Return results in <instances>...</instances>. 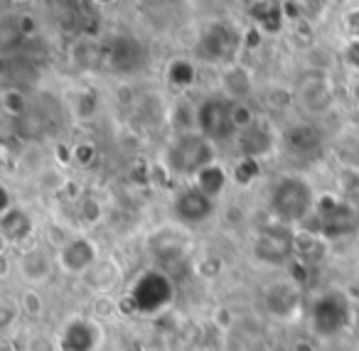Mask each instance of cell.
<instances>
[{
    "instance_id": "obj_1",
    "label": "cell",
    "mask_w": 359,
    "mask_h": 351,
    "mask_svg": "<svg viewBox=\"0 0 359 351\" xmlns=\"http://www.w3.org/2000/svg\"><path fill=\"white\" fill-rule=\"evenodd\" d=\"M320 194L313 187L308 177L303 174H280L269 189V212L276 221L288 223V226L298 228L313 221L318 214Z\"/></svg>"
},
{
    "instance_id": "obj_2",
    "label": "cell",
    "mask_w": 359,
    "mask_h": 351,
    "mask_svg": "<svg viewBox=\"0 0 359 351\" xmlns=\"http://www.w3.org/2000/svg\"><path fill=\"white\" fill-rule=\"evenodd\" d=\"M217 163V145L200 130L177 133L163 155V170L170 177L195 179L205 167Z\"/></svg>"
},
{
    "instance_id": "obj_3",
    "label": "cell",
    "mask_w": 359,
    "mask_h": 351,
    "mask_svg": "<svg viewBox=\"0 0 359 351\" xmlns=\"http://www.w3.org/2000/svg\"><path fill=\"white\" fill-rule=\"evenodd\" d=\"M251 258L264 268H285L298 258V228L271 221L251 238Z\"/></svg>"
},
{
    "instance_id": "obj_4",
    "label": "cell",
    "mask_w": 359,
    "mask_h": 351,
    "mask_svg": "<svg viewBox=\"0 0 359 351\" xmlns=\"http://www.w3.org/2000/svg\"><path fill=\"white\" fill-rule=\"evenodd\" d=\"M175 302V282L163 268H145L128 285V305L138 315H158Z\"/></svg>"
},
{
    "instance_id": "obj_5",
    "label": "cell",
    "mask_w": 359,
    "mask_h": 351,
    "mask_svg": "<svg viewBox=\"0 0 359 351\" xmlns=\"http://www.w3.org/2000/svg\"><path fill=\"white\" fill-rule=\"evenodd\" d=\"M231 104L224 94H210L195 106V130H200L205 138L215 145L236 140V125L231 118Z\"/></svg>"
},
{
    "instance_id": "obj_6",
    "label": "cell",
    "mask_w": 359,
    "mask_h": 351,
    "mask_svg": "<svg viewBox=\"0 0 359 351\" xmlns=\"http://www.w3.org/2000/svg\"><path fill=\"white\" fill-rule=\"evenodd\" d=\"M349 319H352V302L337 290L323 292L310 305V329L320 339L337 336L339 331L347 329Z\"/></svg>"
},
{
    "instance_id": "obj_7",
    "label": "cell",
    "mask_w": 359,
    "mask_h": 351,
    "mask_svg": "<svg viewBox=\"0 0 359 351\" xmlns=\"http://www.w3.org/2000/svg\"><path fill=\"white\" fill-rule=\"evenodd\" d=\"M293 104L308 118H323L334 109V81L320 69L305 71L293 86Z\"/></svg>"
},
{
    "instance_id": "obj_8",
    "label": "cell",
    "mask_w": 359,
    "mask_h": 351,
    "mask_svg": "<svg viewBox=\"0 0 359 351\" xmlns=\"http://www.w3.org/2000/svg\"><path fill=\"white\" fill-rule=\"evenodd\" d=\"M55 258H57V270L81 280L101 258V248H99V243L91 236H86V233H72V236L60 241V246H57V251H55Z\"/></svg>"
},
{
    "instance_id": "obj_9",
    "label": "cell",
    "mask_w": 359,
    "mask_h": 351,
    "mask_svg": "<svg viewBox=\"0 0 359 351\" xmlns=\"http://www.w3.org/2000/svg\"><path fill=\"white\" fill-rule=\"evenodd\" d=\"M145 251L148 256L158 263V268L168 266V263L182 261L190 251V228L180 226V223L170 221L163 226L153 228L145 238Z\"/></svg>"
},
{
    "instance_id": "obj_10",
    "label": "cell",
    "mask_w": 359,
    "mask_h": 351,
    "mask_svg": "<svg viewBox=\"0 0 359 351\" xmlns=\"http://www.w3.org/2000/svg\"><path fill=\"white\" fill-rule=\"evenodd\" d=\"M170 212H172V221L185 228H197L205 226L212 216L217 214V199L207 197L202 189H197L195 184L182 187L175 192L172 202H170Z\"/></svg>"
},
{
    "instance_id": "obj_11",
    "label": "cell",
    "mask_w": 359,
    "mask_h": 351,
    "mask_svg": "<svg viewBox=\"0 0 359 351\" xmlns=\"http://www.w3.org/2000/svg\"><path fill=\"white\" fill-rule=\"evenodd\" d=\"M315 221H318V233L323 238H342L347 233L354 231L357 226V212L349 202L332 194H323L318 204V214H315Z\"/></svg>"
},
{
    "instance_id": "obj_12",
    "label": "cell",
    "mask_w": 359,
    "mask_h": 351,
    "mask_svg": "<svg viewBox=\"0 0 359 351\" xmlns=\"http://www.w3.org/2000/svg\"><path fill=\"white\" fill-rule=\"evenodd\" d=\"M57 339H60L62 351H101L104 326L96 317L76 315L62 324Z\"/></svg>"
},
{
    "instance_id": "obj_13",
    "label": "cell",
    "mask_w": 359,
    "mask_h": 351,
    "mask_svg": "<svg viewBox=\"0 0 359 351\" xmlns=\"http://www.w3.org/2000/svg\"><path fill=\"white\" fill-rule=\"evenodd\" d=\"M15 273L25 287H37L40 290L45 282H50L57 273V258L55 253L45 251L40 246H27L18 253Z\"/></svg>"
},
{
    "instance_id": "obj_14",
    "label": "cell",
    "mask_w": 359,
    "mask_h": 351,
    "mask_svg": "<svg viewBox=\"0 0 359 351\" xmlns=\"http://www.w3.org/2000/svg\"><path fill=\"white\" fill-rule=\"evenodd\" d=\"M234 45H239V40L234 37V32H231L226 25H222V22H217V25L207 27V30L200 35V40H197V47H195L197 60L210 62V64H215V62H224L231 57Z\"/></svg>"
},
{
    "instance_id": "obj_15",
    "label": "cell",
    "mask_w": 359,
    "mask_h": 351,
    "mask_svg": "<svg viewBox=\"0 0 359 351\" xmlns=\"http://www.w3.org/2000/svg\"><path fill=\"white\" fill-rule=\"evenodd\" d=\"M123 266H121L116 258L111 256H101L96 261V266L81 277V285L96 297H104V295H111L116 287L123 285Z\"/></svg>"
},
{
    "instance_id": "obj_16",
    "label": "cell",
    "mask_w": 359,
    "mask_h": 351,
    "mask_svg": "<svg viewBox=\"0 0 359 351\" xmlns=\"http://www.w3.org/2000/svg\"><path fill=\"white\" fill-rule=\"evenodd\" d=\"M106 60H109L111 69L118 71V74H133L145 64V50L135 37L118 35L111 42Z\"/></svg>"
},
{
    "instance_id": "obj_17",
    "label": "cell",
    "mask_w": 359,
    "mask_h": 351,
    "mask_svg": "<svg viewBox=\"0 0 359 351\" xmlns=\"http://www.w3.org/2000/svg\"><path fill=\"white\" fill-rule=\"evenodd\" d=\"M32 233H35V221L20 204H13L11 209L0 212V236L6 238V243L25 246L32 238Z\"/></svg>"
},
{
    "instance_id": "obj_18",
    "label": "cell",
    "mask_w": 359,
    "mask_h": 351,
    "mask_svg": "<svg viewBox=\"0 0 359 351\" xmlns=\"http://www.w3.org/2000/svg\"><path fill=\"white\" fill-rule=\"evenodd\" d=\"M254 74H251L249 67L239 64V62H234V64L224 67V71H222L219 76V94H224L229 101H249L251 94H254Z\"/></svg>"
},
{
    "instance_id": "obj_19",
    "label": "cell",
    "mask_w": 359,
    "mask_h": 351,
    "mask_svg": "<svg viewBox=\"0 0 359 351\" xmlns=\"http://www.w3.org/2000/svg\"><path fill=\"white\" fill-rule=\"evenodd\" d=\"M236 145H239V150H241V158L261 160V158H266V155L273 153L276 133L264 123V121H259V123L251 125L249 130L236 135Z\"/></svg>"
},
{
    "instance_id": "obj_20",
    "label": "cell",
    "mask_w": 359,
    "mask_h": 351,
    "mask_svg": "<svg viewBox=\"0 0 359 351\" xmlns=\"http://www.w3.org/2000/svg\"><path fill=\"white\" fill-rule=\"evenodd\" d=\"M283 148L293 158H310V155L320 153L323 138H320V130L315 125L298 123V125H290L283 133Z\"/></svg>"
},
{
    "instance_id": "obj_21",
    "label": "cell",
    "mask_w": 359,
    "mask_h": 351,
    "mask_svg": "<svg viewBox=\"0 0 359 351\" xmlns=\"http://www.w3.org/2000/svg\"><path fill=\"white\" fill-rule=\"evenodd\" d=\"M266 310L273 317L285 319L288 315H293L295 307H298V290L288 282H278V285H271L264 295Z\"/></svg>"
},
{
    "instance_id": "obj_22",
    "label": "cell",
    "mask_w": 359,
    "mask_h": 351,
    "mask_svg": "<svg viewBox=\"0 0 359 351\" xmlns=\"http://www.w3.org/2000/svg\"><path fill=\"white\" fill-rule=\"evenodd\" d=\"M192 184H195L197 189H202L207 197L219 199L222 194H224L226 184H229V172H226L219 163H215V165H210V167L202 170V172L192 179Z\"/></svg>"
},
{
    "instance_id": "obj_23",
    "label": "cell",
    "mask_w": 359,
    "mask_h": 351,
    "mask_svg": "<svg viewBox=\"0 0 359 351\" xmlns=\"http://www.w3.org/2000/svg\"><path fill=\"white\" fill-rule=\"evenodd\" d=\"M195 64L190 60H172L168 64V81L175 89H187V86L195 84Z\"/></svg>"
},
{
    "instance_id": "obj_24",
    "label": "cell",
    "mask_w": 359,
    "mask_h": 351,
    "mask_svg": "<svg viewBox=\"0 0 359 351\" xmlns=\"http://www.w3.org/2000/svg\"><path fill=\"white\" fill-rule=\"evenodd\" d=\"M0 104H3V111H6L8 116H13V118H22V116L27 113L25 94H22L20 89H13V86H8V89L0 94Z\"/></svg>"
},
{
    "instance_id": "obj_25",
    "label": "cell",
    "mask_w": 359,
    "mask_h": 351,
    "mask_svg": "<svg viewBox=\"0 0 359 351\" xmlns=\"http://www.w3.org/2000/svg\"><path fill=\"white\" fill-rule=\"evenodd\" d=\"M231 118H234L236 133H244V130H249L251 125H256L261 121L256 116V111L249 106V101H234L231 104Z\"/></svg>"
},
{
    "instance_id": "obj_26",
    "label": "cell",
    "mask_w": 359,
    "mask_h": 351,
    "mask_svg": "<svg viewBox=\"0 0 359 351\" xmlns=\"http://www.w3.org/2000/svg\"><path fill=\"white\" fill-rule=\"evenodd\" d=\"M45 310V302L37 287H25L20 292V300H18V312H22L25 317H40Z\"/></svg>"
},
{
    "instance_id": "obj_27",
    "label": "cell",
    "mask_w": 359,
    "mask_h": 351,
    "mask_svg": "<svg viewBox=\"0 0 359 351\" xmlns=\"http://www.w3.org/2000/svg\"><path fill=\"white\" fill-rule=\"evenodd\" d=\"M99 111V99H96L94 91L84 89L74 96V116L79 121H91Z\"/></svg>"
},
{
    "instance_id": "obj_28",
    "label": "cell",
    "mask_w": 359,
    "mask_h": 351,
    "mask_svg": "<svg viewBox=\"0 0 359 351\" xmlns=\"http://www.w3.org/2000/svg\"><path fill=\"white\" fill-rule=\"evenodd\" d=\"M259 160L254 158H239V163L234 165V182L239 184H251L256 177H259Z\"/></svg>"
},
{
    "instance_id": "obj_29",
    "label": "cell",
    "mask_w": 359,
    "mask_h": 351,
    "mask_svg": "<svg viewBox=\"0 0 359 351\" xmlns=\"http://www.w3.org/2000/svg\"><path fill=\"white\" fill-rule=\"evenodd\" d=\"M25 351H62V346L57 336L47 334V331H37V334L30 336Z\"/></svg>"
},
{
    "instance_id": "obj_30",
    "label": "cell",
    "mask_w": 359,
    "mask_h": 351,
    "mask_svg": "<svg viewBox=\"0 0 359 351\" xmlns=\"http://www.w3.org/2000/svg\"><path fill=\"white\" fill-rule=\"evenodd\" d=\"M72 160L74 163H79V165H91L96 160V148L91 143H79V145H74V150H72Z\"/></svg>"
},
{
    "instance_id": "obj_31",
    "label": "cell",
    "mask_w": 359,
    "mask_h": 351,
    "mask_svg": "<svg viewBox=\"0 0 359 351\" xmlns=\"http://www.w3.org/2000/svg\"><path fill=\"white\" fill-rule=\"evenodd\" d=\"M81 216H84L86 223L99 221V216H101L99 202H96V199H84V202H81Z\"/></svg>"
},
{
    "instance_id": "obj_32",
    "label": "cell",
    "mask_w": 359,
    "mask_h": 351,
    "mask_svg": "<svg viewBox=\"0 0 359 351\" xmlns=\"http://www.w3.org/2000/svg\"><path fill=\"white\" fill-rule=\"evenodd\" d=\"M344 27H347V32L352 35V40H359V8L347 11V15H344Z\"/></svg>"
},
{
    "instance_id": "obj_33",
    "label": "cell",
    "mask_w": 359,
    "mask_h": 351,
    "mask_svg": "<svg viewBox=\"0 0 359 351\" xmlns=\"http://www.w3.org/2000/svg\"><path fill=\"white\" fill-rule=\"evenodd\" d=\"M344 62H347L352 69H359V40H349L344 47Z\"/></svg>"
},
{
    "instance_id": "obj_34",
    "label": "cell",
    "mask_w": 359,
    "mask_h": 351,
    "mask_svg": "<svg viewBox=\"0 0 359 351\" xmlns=\"http://www.w3.org/2000/svg\"><path fill=\"white\" fill-rule=\"evenodd\" d=\"M261 35H264V30H261V27H249V30L241 35V40H244V45L249 47V50H254V47L261 45Z\"/></svg>"
},
{
    "instance_id": "obj_35",
    "label": "cell",
    "mask_w": 359,
    "mask_h": 351,
    "mask_svg": "<svg viewBox=\"0 0 359 351\" xmlns=\"http://www.w3.org/2000/svg\"><path fill=\"white\" fill-rule=\"evenodd\" d=\"M35 30H37L35 20H32L30 15H20V20H18V32L25 35V37H30V35H35Z\"/></svg>"
},
{
    "instance_id": "obj_36",
    "label": "cell",
    "mask_w": 359,
    "mask_h": 351,
    "mask_svg": "<svg viewBox=\"0 0 359 351\" xmlns=\"http://www.w3.org/2000/svg\"><path fill=\"white\" fill-rule=\"evenodd\" d=\"M280 8H283V15H285V18H290V20H295V18L300 15L298 6L293 8V3H290V0H288V3H283V6H280Z\"/></svg>"
},
{
    "instance_id": "obj_37",
    "label": "cell",
    "mask_w": 359,
    "mask_h": 351,
    "mask_svg": "<svg viewBox=\"0 0 359 351\" xmlns=\"http://www.w3.org/2000/svg\"><path fill=\"white\" fill-rule=\"evenodd\" d=\"M293 351H315V349H310L308 344H295V346H293Z\"/></svg>"
},
{
    "instance_id": "obj_38",
    "label": "cell",
    "mask_w": 359,
    "mask_h": 351,
    "mask_svg": "<svg viewBox=\"0 0 359 351\" xmlns=\"http://www.w3.org/2000/svg\"><path fill=\"white\" fill-rule=\"evenodd\" d=\"M96 3H99V6H114L116 0H96Z\"/></svg>"
},
{
    "instance_id": "obj_39",
    "label": "cell",
    "mask_w": 359,
    "mask_h": 351,
    "mask_svg": "<svg viewBox=\"0 0 359 351\" xmlns=\"http://www.w3.org/2000/svg\"><path fill=\"white\" fill-rule=\"evenodd\" d=\"M13 3H15V6H22V3H27V0H13Z\"/></svg>"
}]
</instances>
